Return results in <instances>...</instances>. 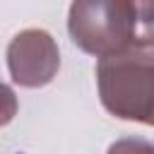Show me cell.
I'll return each instance as SVG.
<instances>
[{"label": "cell", "instance_id": "7a4b0ae2", "mask_svg": "<svg viewBox=\"0 0 154 154\" xmlns=\"http://www.w3.org/2000/svg\"><path fill=\"white\" fill-rule=\"evenodd\" d=\"M96 84L108 113L154 128V53L149 48L101 58Z\"/></svg>", "mask_w": 154, "mask_h": 154}, {"label": "cell", "instance_id": "3957f363", "mask_svg": "<svg viewBox=\"0 0 154 154\" xmlns=\"http://www.w3.org/2000/svg\"><path fill=\"white\" fill-rule=\"evenodd\" d=\"M7 67L19 87H46L60 67L53 36L43 29H24L17 34L7 46Z\"/></svg>", "mask_w": 154, "mask_h": 154}, {"label": "cell", "instance_id": "6da1fadb", "mask_svg": "<svg viewBox=\"0 0 154 154\" xmlns=\"http://www.w3.org/2000/svg\"><path fill=\"white\" fill-rule=\"evenodd\" d=\"M67 31L77 48L108 58L154 46V0H72Z\"/></svg>", "mask_w": 154, "mask_h": 154}, {"label": "cell", "instance_id": "277c9868", "mask_svg": "<svg viewBox=\"0 0 154 154\" xmlns=\"http://www.w3.org/2000/svg\"><path fill=\"white\" fill-rule=\"evenodd\" d=\"M108 154H154V144L147 140H137V137H125L118 140L108 147Z\"/></svg>", "mask_w": 154, "mask_h": 154}, {"label": "cell", "instance_id": "5b68a950", "mask_svg": "<svg viewBox=\"0 0 154 154\" xmlns=\"http://www.w3.org/2000/svg\"><path fill=\"white\" fill-rule=\"evenodd\" d=\"M14 113H17V96L7 84L0 82V128L7 125L14 118Z\"/></svg>", "mask_w": 154, "mask_h": 154}]
</instances>
